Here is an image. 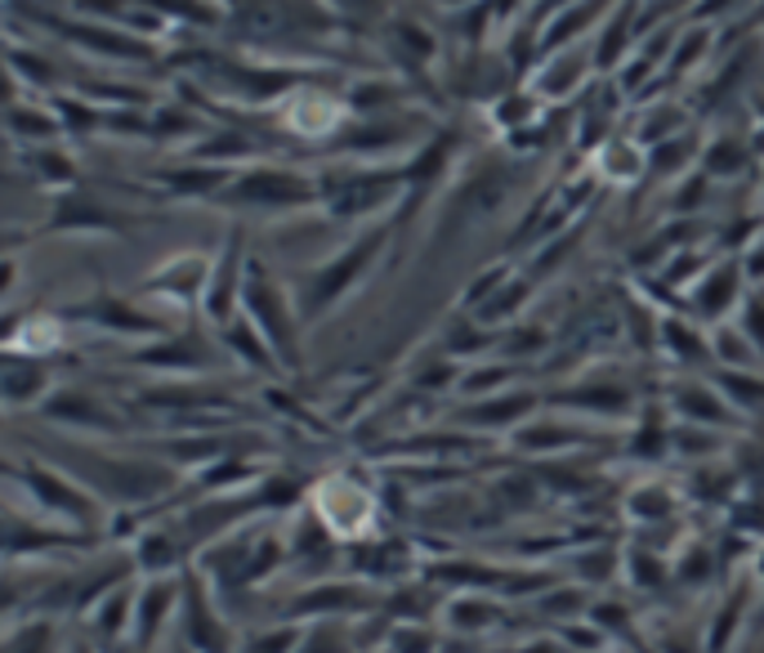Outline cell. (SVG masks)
<instances>
[{
	"label": "cell",
	"instance_id": "8",
	"mask_svg": "<svg viewBox=\"0 0 764 653\" xmlns=\"http://www.w3.org/2000/svg\"><path fill=\"white\" fill-rule=\"evenodd\" d=\"M443 6H470V0H443Z\"/></svg>",
	"mask_w": 764,
	"mask_h": 653
},
{
	"label": "cell",
	"instance_id": "4",
	"mask_svg": "<svg viewBox=\"0 0 764 653\" xmlns=\"http://www.w3.org/2000/svg\"><path fill=\"white\" fill-rule=\"evenodd\" d=\"M742 166H746L742 144L724 139V144H711V148H707V170H711V175H737Z\"/></svg>",
	"mask_w": 764,
	"mask_h": 653
},
{
	"label": "cell",
	"instance_id": "5",
	"mask_svg": "<svg viewBox=\"0 0 764 653\" xmlns=\"http://www.w3.org/2000/svg\"><path fill=\"white\" fill-rule=\"evenodd\" d=\"M394 37H398V41L411 50V59H420V63L433 59V50H439V45H433V37H429L420 23H411V19H398V23H394Z\"/></svg>",
	"mask_w": 764,
	"mask_h": 653
},
{
	"label": "cell",
	"instance_id": "6",
	"mask_svg": "<svg viewBox=\"0 0 764 653\" xmlns=\"http://www.w3.org/2000/svg\"><path fill=\"white\" fill-rule=\"evenodd\" d=\"M148 6H161L170 14H184L188 23H214V10L201 6V0H148Z\"/></svg>",
	"mask_w": 764,
	"mask_h": 653
},
{
	"label": "cell",
	"instance_id": "3",
	"mask_svg": "<svg viewBox=\"0 0 764 653\" xmlns=\"http://www.w3.org/2000/svg\"><path fill=\"white\" fill-rule=\"evenodd\" d=\"M711 45V32H707V23H693L680 41H676V59H671V72H684V68H693L698 59H702V50Z\"/></svg>",
	"mask_w": 764,
	"mask_h": 653
},
{
	"label": "cell",
	"instance_id": "7",
	"mask_svg": "<svg viewBox=\"0 0 764 653\" xmlns=\"http://www.w3.org/2000/svg\"><path fill=\"white\" fill-rule=\"evenodd\" d=\"M729 6H733V0H698V10H693V19H698V23H707V19L724 14Z\"/></svg>",
	"mask_w": 764,
	"mask_h": 653
},
{
	"label": "cell",
	"instance_id": "1",
	"mask_svg": "<svg viewBox=\"0 0 764 653\" xmlns=\"http://www.w3.org/2000/svg\"><path fill=\"white\" fill-rule=\"evenodd\" d=\"M608 6H613V0H573V6H568L559 19H551V28L541 32V54H551V50L568 45L577 32H586V28H595L599 19H608Z\"/></svg>",
	"mask_w": 764,
	"mask_h": 653
},
{
	"label": "cell",
	"instance_id": "2",
	"mask_svg": "<svg viewBox=\"0 0 764 653\" xmlns=\"http://www.w3.org/2000/svg\"><path fill=\"white\" fill-rule=\"evenodd\" d=\"M630 19H635V0H630V6H626L621 14H608V19H604V37H599V50H595V63H599L604 72L621 59L626 41L635 37V23H630Z\"/></svg>",
	"mask_w": 764,
	"mask_h": 653
}]
</instances>
